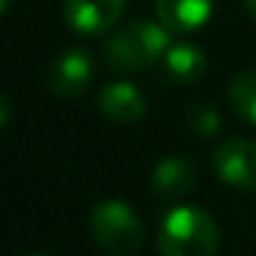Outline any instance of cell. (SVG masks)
<instances>
[{
	"instance_id": "4",
	"label": "cell",
	"mask_w": 256,
	"mask_h": 256,
	"mask_svg": "<svg viewBox=\"0 0 256 256\" xmlns=\"http://www.w3.org/2000/svg\"><path fill=\"white\" fill-rule=\"evenodd\" d=\"M212 171L223 184L242 193H256V144L245 138H228L212 152Z\"/></svg>"
},
{
	"instance_id": "14",
	"label": "cell",
	"mask_w": 256,
	"mask_h": 256,
	"mask_svg": "<svg viewBox=\"0 0 256 256\" xmlns=\"http://www.w3.org/2000/svg\"><path fill=\"white\" fill-rule=\"evenodd\" d=\"M242 3H245V12L256 20V0H242Z\"/></svg>"
},
{
	"instance_id": "1",
	"label": "cell",
	"mask_w": 256,
	"mask_h": 256,
	"mask_svg": "<svg viewBox=\"0 0 256 256\" xmlns=\"http://www.w3.org/2000/svg\"><path fill=\"white\" fill-rule=\"evenodd\" d=\"M220 232L215 218L193 204L174 206L157 228L160 256H218Z\"/></svg>"
},
{
	"instance_id": "2",
	"label": "cell",
	"mask_w": 256,
	"mask_h": 256,
	"mask_svg": "<svg viewBox=\"0 0 256 256\" xmlns=\"http://www.w3.org/2000/svg\"><path fill=\"white\" fill-rule=\"evenodd\" d=\"M171 47V30L160 20H132L105 42V61L118 72H140L162 61Z\"/></svg>"
},
{
	"instance_id": "15",
	"label": "cell",
	"mask_w": 256,
	"mask_h": 256,
	"mask_svg": "<svg viewBox=\"0 0 256 256\" xmlns=\"http://www.w3.org/2000/svg\"><path fill=\"white\" fill-rule=\"evenodd\" d=\"M8 6H12V0H0V17L8 12Z\"/></svg>"
},
{
	"instance_id": "6",
	"label": "cell",
	"mask_w": 256,
	"mask_h": 256,
	"mask_svg": "<svg viewBox=\"0 0 256 256\" xmlns=\"http://www.w3.org/2000/svg\"><path fill=\"white\" fill-rule=\"evenodd\" d=\"M127 0H64V22L83 36H100L122 20Z\"/></svg>"
},
{
	"instance_id": "9",
	"label": "cell",
	"mask_w": 256,
	"mask_h": 256,
	"mask_svg": "<svg viewBox=\"0 0 256 256\" xmlns=\"http://www.w3.org/2000/svg\"><path fill=\"white\" fill-rule=\"evenodd\" d=\"M198 171L188 157H162L152 171V190L160 198H179L196 188Z\"/></svg>"
},
{
	"instance_id": "11",
	"label": "cell",
	"mask_w": 256,
	"mask_h": 256,
	"mask_svg": "<svg viewBox=\"0 0 256 256\" xmlns=\"http://www.w3.org/2000/svg\"><path fill=\"white\" fill-rule=\"evenodd\" d=\"M228 105L242 122L256 124V69H242L232 78Z\"/></svg>"
},
{
	"instance_id": "7",
	"label": "cell",
	"mask_w": 256,
	"mask_h": 256,
	"mask_svg": "<svg viewBox=\"0 0 256 256\" xmlns=\"http://www.w3.org/2000/svg\"><path fill=\"white\" fill-rule=\"evenodd\" d=\"M100 113L113 124H138L146 118V100L132 83H110L96 96Z\"/></svg>"
},
{
	"instance_id": "16",
	"label": "cell",
	"mask_w": 256,
	"mask_h": 256,
	"mask_svg": "<svg viewBox=\"0 0 256 256\" xmlns=\"http://www.w3.org/2000/svg\"><path fill=\"white\" fill-rule=\"evenodd\" d=\"M25 256H50V254H25Z\"/></svg>"
},
{
	"instance_id": "3",
	"label": "cell",
	"mask_w": 256,
	"mask_h": 256,
	"mask_svg": "<svg viewBox=\"0 0 256 256\" xmlns=\"http://www.w3.org/2000/svg\"><path fill=\"white\" fill-rule=\"evenodd\" d=\"M88 232L108 256H135L144 248V223L132 206L118 198H105L91 210Z\"/></svg>"
},
{
	"instance_id": "12",
	"label": "cell",
	"mask_w": 256,
	"mask_h": 256,
	"mask_svg": "<svg viewBox=\"0 0 256 256\" xmlns=\"http://www.w3.org/2000/svg\"><path fill=\"white\" fill-rule=\"evenodd\" d=\"M184 122H188V127L193 130L196 135L212 138V135H218V130H220V113H218L210 102H193V105L188 108V113H184Z\"/></svg>"
},
{
	"instance_id": "5",
	"label": "cell",
	"mask_w": 256,
	"mask_h": 256,
	"mask_svg": "<svg viewBox=\"0 0 256 256\" xmlns=\"http://www.w3.org/2000/svg\"><path fill=\"white\" fill-rule=\"evenodd\" d=\"M94 80V58L83 47H69L52 58L47 69V88L58 100H78Z\"/></svg>"
},
{
	"instance_id": "13",
	"label": "cell",
	"mask_w": 256,
	"mask_h": 256,
	"mask_svg": "<svg viewBox=\"0 0 256 256\" xmlns=\"http://www.w3.org/2000/svg\"><path fill=\"white\" fill-rule=\"evenodd\" d=\"M8 116H12V102H8V96L0 91V127L8 122Z\"/></svg>"
},
{
	"instance_id": "8",
	"label": "cell",
	"mask_w": 256,
	"mask_h": 256,
	"mask_svg": "<svg viewBox=\"0 0 256 256\" xmlns=\"http://www.w3.org/2000/svg\"><path fill=\"white\" fill-rule=\"evenodd\" d=\"M154 14L171 34H196L212 14V0H154Z\"/></svg>"
},
{
	"instance_id": "10",
	"label": "cell",
	"mask_w": 256,
	"mask_h": 256,
	"mask_svg": "<svg viewBox=\"0 0 256 256\" xmlns=\"http://www.w3.org/2000/svg\"><path fill=\"white\" fill-rule=\"evenodd\" d=\"M162 72L171 83L179 86H193L204 78L206 72V56L201 47L182 42V44H171L162 56Z\"/></svg>"
}]
</instances>
